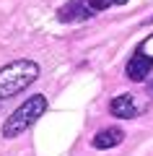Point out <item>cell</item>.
I'll use <instances>...</instances> for the list:
<instances>
[{
    "label": "cell",
    "instance_id": "6da1fadb",
    "mask_svg": "<svg viewBox=\"0 0 153 156\" xmlns=\"http://www.w3.org/2000/svg\"><path fill=\"white\" fill-rule=\"evenodd\" d=\"M39 73H42L39 62L29 60V57L5 62V65L0 68V107L5 104V101H11L13 96H18L21 91H26L39 78Z\"/></svg>",
    "mask_w": 153,
    "mask_h": 156
},
{
    "label": "cell",
    "instance_id": "7a4b0ae2",
    "mask_svg": "<svg viewBox=\"0 0 153 156\" xmlns=\"http://www.w3.org/2000/svg\"><path fill=\"white\" fill-rule=\"evenodd\" d=\"M47 107H49V101H47L44 94H31L23 104H18L16 109L5 117V122H3V128H0L3 138L13 140V138H18V135H23L29 128L37 125V120L42 115H47Z\"/></svg>",
    "mask_w": 153,
    "mask_h": 156
},
{
    "label": "cell",
    "instance_id": "3957f363",
    "mask_svg": "<svg viewBox=\"0 0 153 156\" xmlns=\"http://www.w3.org/2000/svg\"><path fill=\"white\" fill-rule=\"evenodd\" d=\"M127 0H68L65 5L57 11V21L60 23H75L86 21V18L96 16L101 11H109L114 5H125Z\"/></svg>",
    "mask_w": 153,
    "mask_h": 156
},
{
    "label": "cell",
    "instance_id": "277c9868",
    "mask_svg": "<svg viewBox=\"0 0 153 156\" xmlns=\"http://www.w3.org/2000/svg\"><path fill=\"white\" fill-rule=\"evenodd\" d=\"M109 112L114 117H120V120H132V117L140 115V107H137L132 94H120L109 101Z\"/></svg>",
    "mask_w": 153,
    "mask_h": 156
},
{
    "label": "cell",
    "instance_id": "5b68a950",
    "mask_svg": "<svg viewBox=\"0 0 153 156\" xmlns=\"http://www.w3.org/2000/svg\"><path fill=\"white\" fill-rule=\"evenodd\" d=\"M122 140H125V130L122 128H101L91 138V146L99 151H109V148H117Z\"/></svg>",
    "mask_w": 153,
    "mask_h": 156
},
{
    "label": "cell",
    "instance_id": "8992f818",
    "mask_svg": "<svg viewBox=\"0 0 153 156\" xmlns=\"http://www.w3.org/2000/svg\"><path fill=\"white\" fill-rule=\"evenodd\" d=\"M132 55L143 57V60H148V62L153 65V34H151V37H145V39H143L140 44L135 47V52H132Z\"/></svg>",
    "mask_w": 153,
    "mask_h": 156
},
{
    "label": "cell",
    "instance_id": "52a82bcc",
    "mask_svg": "<svg viewBox=\"0 0 153 156\" xmlns=\"http://www.w3.org/2000/svg\"><path fill=\"white\" fill-rule=\"evenodd\" d=\"M151 23H153V16H148L145 21H143V26H151Z\"/></svg>",
    "mask_w": 153,
    "mask_h": 156
},
{
    "label": "cell",
    "instance_id": "ba28073f",
    "mask_svg": "<svg viewBox=\"0 0 153 156\" xmlns=\"http://www.w3.org/2000/svg\"><path fill=\"white\" fill-rule=\"evenodd\" d=\"M151 89H153V83H151Z\"/></svg>",
    "mask_w": 153,
    "mask_h": 156
}]
</instances>
